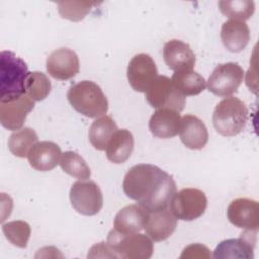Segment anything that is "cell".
<instances>
[{
    "mask_svg": "<svg viewBox=\"0 0 259 259\" xmlns=\"http://www.w3.org/2000/svg\"><path fill=\"white\" fill-rule=\"evenodd\" d=\"M124 194L149 212L167 208L176 192L172 176L152 164L133 166L122 182Z\"/></svg>",
    "mask_w": 259,
    "mask_h": 259,
    "instance_id": "6da1fadb",
    "label": "cell"
},
{
    "mask_svg": "<svg viewBox=\"0 0 259 259\" xmlns=\"http://www.w3.org/2000/svg\"><path fill=\"white\" fill-rule=\"evenodd\" d=\"M25 62L10 51L0 53V102L18 99L25 94L28 76Z\"/></svg>",
    "mask_w": 259,
    "mask_h": 259,
    "instance_id": "7a4b0ae2",
    "label": "cell"
},
{
    "mask_svg": "<svg viewBox=\"0 0 259 259\" xmlns=\"http://www.w3.org/2000/svg\"><path fill=\"white\" fill-rule=\"evenodd\" d=\"M67 98L75 110L90 118L102 116L108 109V101L102 89L89 80L73 85L67 93Z\"/></svg>",
    "mask_w": 259,
    "mask_h": 259,
    "instance_id": "3957f363",
    "label": "cell"
},
{
    "mask_svg": "<svg viewBox=\"0 0 259 259\" xmlns=\"http://www.w3.org/2000/svg\"><path fill=\"white\" fill-rule=\"evenodd\" d=\"M248 120V109L245 103L234 96L220 101L212 113V124L215 131L224 137L240 134Z\"/></svg>",
    "mask_w": 259,
    "mask_h": 259,
    "instance_id": "277c9868",
    "label": "cell"
},
{
    "mask_svg": "<svg viewBox=\"0 0 259 259\" xmlns=\"http://www.w3.org/2000/svg\"><path fill=\"white\" fill-rule=\"evenodd\" d=\"M106 245L113 258L149 259L154 251V245L146 235L131 233L122 234L114 229L107 236Z\"/></svg>",
    "mask_w": 259,
    "mask_h": 259,
    "instance_id": "5b68a950",
    "label": "cell"
},
{
    "mask_svg": "<svg viewBox=\"0 0 259 259\" xmlns=\"http://www.w3.org/2000/svg\"><path fill=\"white\" fill-rule=\"evenodd\" d=\"M207 199L197 188H183L175 192L169 202L170 211L182 221H193L201 217L206 208Z\"/></svg>",
    "mask_w": 259,
    "mask_h": 259,
    "instance_id": "8992f818",
    "label": "cell"
},
{
    "mask_svg": "<svg viewBox=\"0 0 259 259\" xmlns=\"http://www.w3.org/2000/svg\"><path fill=\"white\" fill-rule=\"evenodd\" d=\"M145 93L148 103L154 108H169L178 112L184 108L185 96L176 89L167 76H157Z\"/></svg>",
    "mask_w": 259,
    "mask_h": 259,
    "instance_id": "52a82bcc",
    "label": "cell"
},
{
    "mask_svg": "<svg viewBox=\"0 0 259 259\" xmlns=\"http://www.w3.org/2000/svg\"><path fill=\"white\" fill-rule=\"evenodd\" d=\"M70 200L74 209L84 215L98 213L103 204V196L99 186L91 180H79L70 189Z\"/></svg>",
    "mask_w": 259,
    "mask_h": 259,
    "instance_id": "ba28073f",
    "label": "cell"
},
{
    "mask_svg": "<svg viewBox=\"0 0 259 259\" xmlns=\"http://www.w3.org/2000/svg\"><path fill=\"white\" fill-rule=\"evenodd\" d=\"M244 78V71L237 63L218 65L207 80V89L214 95L228 97L237 92Z\"/></svg>",
    "mask_w": 259,
    "mask_h": 259,
    "instance_id": "9c48e42d",
    "label": "cell"
},
{
    "mask_svg": "<svg viewBox=\"0 0 259 259\" xmlns=\"http://www.w3.org/2000/svg\"><path fill=\"white\" fill-rule=\"evenodd\" d=\"M126 76L132 88L138 92H146L158 76L156 64L148 54H138L130 61Z\"/></svg>",
    "mask_w": 259,
    "mask_h": 259,
    "instance_id": "30bf717a",
    "label": "cell"
},
{
    "mask_svg": "<svg viewBox=\"0 0 259 259\" xmlns=\"http://www.w3.org/2000/svg\"><path fill=\"white\" fill-rule=\"evenodd\" d=\"M227 217L238 228L257 231L259 228V204L254 199L236 198L229 204Z\"/></svg>",
    "mask_w": 259,
    "mask_h": 259,
    "instance_id": "8fae6325",
    "label": "cell"
},
{
    "mask_svg": "<svg viewBox=\"0 0 259 259\" xmlns=\"http://www.w3.org/2000/svg\"><path fill=\"white\" fill-rule=\"evenodd\" d=\"M79 58L68 49L60 48L50 54L47 59V71L57 80H69L79 73Z\"/></svg>",
    "mask_w": 259,
    "mask_h": 259,
    "instance_id": "7c38bea8",
    "label": "cell"
},
{
    "mask_svg": "<svg viewBox=\"0 0 259 259\" xmlns=\"http://www.w3.org/2000/svg\"><path fill=\"white\" fill-rule=\"evenodd\" d=\"M256 232L245 230L238 239H228L222 241L214 249V258H241L252 259L256 243Z\"/></svg>",
    "mask_w": 259,
    "mask_h": 259,
    "instance_id": "4fadbf2b",
    "label": "cell"
},
{
    "mask_svg": "<svg viewBox=\"0 0 259 259\" xmlns=\"http://www.w3.org/2000/svg\"><path fill=\"white\" fill-rule=\"evenodd\" d=\"M33 108L34 101L26 94L12 101L0 102V122L9 131H18Z\"/></svg>",
    "mask_w": 259,
    "mask_h": 259,
    "instance_id": "5bb4252c",
    "label": "cell"
},
{
    "mask_svg": "<svg viewBox=\"0 0 259 259\" xmlns=\"http://www.w3.org/2000/svg\"><path fill=\"white\" fill-rule=\"evenodd\" d=\"M163 58L174 72L190 71L195 65V56L188 44L179 39H171L164 45Z\"/></svg>",
    "mask_w": 259,
    "mask_h": 259,
    "instance_id": "9a60e30c",
    "label": "cell"
},
{
    "mask_svg": "<svg viewBox=\"0 0 259 259\" xmlns=\"http://www.w3.org/2000/svg\"><path fill=\"white\" fill-rule=\"evenodd\" d=\"M150 212L140 204H130L121 208L113 221L114 230L122 234L138 233L145 229Z\"/></svg>",
    "mask_w": 259,
    "mask_h": 259,
    "instance_id": "2e32d148",
    "label": "cell"
},
{
    "mask_svg": "<svg viewBox=\"0 0 259 259\" xmlns=\"http://www.w3.org/2000/svg\"><path fill=\"white\" fill-rule=\"evenodd\" d=\"M60 147L50 141L37 142L28 153L29 165L37 171L46 172L54 169L61 159Z\"/></svg>",
    "mask_w": 259,
    "mask_h": 259,
    "instance_id": "e0dca14e",
    "label": "cell"
},
{
    "mask_svg": "<svg viewBox=\"0 0 259 259\" xmlns=\"http://www.w3.org/2000/svg\"><path fill=\"white\" fill-rule=\"evenodd\" d=\"M179 135L182 143L191 150L202 149L208 141L205 124L193 114H185L181 117Z\"/></svg>",
    "mask_w": 259,
    "mask_h": 259,
    "instance_id": "ac0fdd59",
    "label": "cell"
},
{
    "mask_svg": "<svg viewBox=\"0 0 259 259\" xmlns=\"http://www.w3.org/2000/svg\"><path fill=\"white\" fill-rule=\"evenodd\" d=\"M180 122L181 116L178 111L161 108L152 114L149 121V128L154 137L169 139L178 135Z\"/></svg>",
    "mask_w": 259,
    "mask_h": 259,
    "instance_id": "d6986e66",
    "label": "cell"
},
{
    "mask_svg": "<svg viewBox=\"0 0 259 259\" xmlns=\"http://www.w3.org/2000/svg\"><path fill=\"white\" fill-rule=\"evenodd\" d=\"M221 38L225 48L232 53L243 51L250 40V29L245 21L230 19L224 22Z\"/></svg>",
    "mask_w": 259,
    "mask_h": 259,
    "instance_id": "ffe728a7",
    "label": "cell"
},
{
    "mask_svg": "<svg viewBox=\"0 0 259 259\" xmlns=\"http://www.w3.org/2000/svg\"><path fill=\"white\" fill-rule=\"evenodd\" d=\"M177 226V219L167 208L150 212L147 225L145 227L146 234L152 241L161 242L168 239Z\"/></svg>",
    "mask_w": 259,
    "mask_h": 259,
    "instance_id": "44dd1931",
    "label": "cell"
},
{
    "mask_svg": "<svg viewBox=\"0 0 259 259\" xmlns=\"http://www.w3.org/2000/svg\"><path fill=\"white\" fill-rule=\"evenodd\" d=\"M106 157L114 164L125 162L134 150V137L127 130H117L106 146Z\"/></svg>",
    "mask_w": 259,
    "mask_h": 259,
    "instance_id": "7402d4cb",
    "label": "cell"
},
{
    "mask_svg": "<svg viewBox=\"0 0 259 259\" xmlns=\"http://www.w3.org/2000/svg\"><path fill=\"white\" fill-rule=\"evenodd\" d=\"M117 130V125L111 116L102 115L91 123L88 133L89 141L94 149L103 151Z\"/></svg>",
    "mask_w": 259,
    "mask_h": 259,
    "instance_id": "603a6c76",
    "label": "cell"
},
{
    "mask_svg": "<svg viewBox=\"0 0 259 259\" xmlns=\"http://www.w3.org/2000/svg\"><path fill=\"white\" fill-rule=\"evenodd\" d=\"M171 81L183 96L197 95L201 93L206 86L205 79L192 70L175 72Z\"/></svg>",
    "mask_w": 259,
    "mask_h": 259,
    "instance_id": "cb8c5ba5",
    "label": "cell"
},
{
    "mask_svg": "<svg viewBox=\"0 0 259 259\" xmlns=\"http://www.w3.org/2000/svg\"><path fill=\"white\" fill-rule=\"evenodd\" d=\"M37 135L32 128H20L9 137L8 149L16 157H27L30 149L37 143Z\"/></svg>",
    "mask_w": 259,
    "mask_h": 259,
    "instance_id": "d4e9b609",
    "label": "cell"
},
{
    "mask_svg": "<svg viewBox=\"0 0 259 259\" xmlns=\"http://www.w3.org/2000/svg\"><path fill=\"white\" fill-rule=\"evenodd\" d=\"M59 164L64 172L73 177L80 180H87L90 178L91 172L89 166L86 164L84 159L75 152L67 151L62 153Z\"/></svg>",
    "mask_w": 259,
    "mask_h": 259,
    "instance_id": "484cf974",
    "label": "cell"
},
{
    "mask_svg": "<svg viewBox=\"0 0 259 259\" xmlns=\"http://www.w3.org/2000/svg\"><path fill=\"white\" fill-rule=\"evenodd\" d=\"M50 79L42 72H29L25 82V94L33 101H41L51 92Z\"/></svg>",
    "mask_w": 259,
    "mask_h": 259,
    "instance_id": "4316f807",
    "label": "cell"
},
{
    "mask_svg": "<svg viewBox=\"0 0 259 259\" xmlns=\"http://www.w3.org/2000/svg\"><path fill=\"white\" fill-rule=\"evenodd\" d=\"M218 5L225 16L241 21L249 19L255 11V4L250 0L219 1Z\"/></svg>",
    "mask_w": 259,
    "mask_h": 259,
    "instance_id": "83f0119b",
    "label": "cell"
},
{
    "mask_svg": "<svg viewBox=\"0 0 259 259\" xmlns=\"http://www.w3.org/2000/svg\"><path fill=\"white\" fill-rule=\"evenodd\" d=\"M5 238L14 246L25 248L30 237V227L24 221H12L2 225Z\"/></svg>",
    "mask_w": 259,
    "mask_h": 259,
    "instance_id": "f1b7e54d",
    "label": "cell"
},
{
    "mask_svg": "<svg viewBox=\"0 0 259 259\" xmlns=\"http://www.w3.org/2000/svg\"><path fill=\"white\" fill-rule=\"evenodd\" d=\"M58 11L61 17L71 21L82 20L91 10L97 5V2L92 1H60L57 2Z\"/></svg>",
    "mask_w": 259,
    "mask_h": 259,
    "instance_id": "f546056e",
    "label": "cell"
},
{
    "mask_svg": "<svg viewBox=\"0 0 259 259\" xmlns=\"http://www.w3.org/2000/svg\"><path fill=\"white\" fill-rule=\"evenodd\" d=\"M210 256L209 250L204 245L191 244L183 250L180 258H209Z\"/></svg>",
    "mask_w": 259,
    "mask_h": 259,
    "instance_id": "4dcf8cb0",
    "label": "cell"
}]
</instances>
